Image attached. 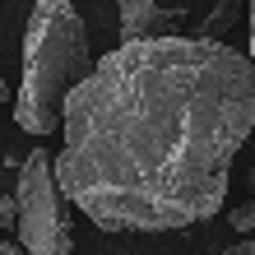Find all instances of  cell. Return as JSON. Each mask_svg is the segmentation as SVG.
I'll return each mask as SVG.
<instances>
[{
  "label": "cell",
  "mask_w": 255,
  "mask_h": 255,
  "mask_svg": "<svg viewBox=\"0 0 255 255\" xmlns=\"http://www.w3.org/2000/svg\"><path fill=\"white\" fill-rule=\"evenodd\" d=\"M255 130L246 51L204 37L112 47L70 93L51 158L61 195L102 232H181L214 218Z\"/></svg>",
  "instance_id": "6da1fadb"
},
{
  "label": "cell",
  "mask_w": 255,
  "mask_h": 255,
  "mask_svg": "<svg viewBox=\"0 0 255 255\" xmlns=\"http://www.w3.org/2000/svg\"><path fill=\"white\" fill-rule=\"evenodd\" d=\"M93 74L88 23L65 0H37L23 28V79L14 93V121L28 134H56L70 93Z\"/></svg>",
  "instance_id": "7a4b0ae2"
},
{
  "label": "cell",
  "mask_w": 255,
  "mask_h": 255,
  "mask_svg": "<svg viewBox=\"0 0 255 255\" xmlns=\"http://www.w3.org/2000/svg\"><path fill=\"white\" fill-rule=\"evenodd\" d=\"M65 195L56 186L51 172V153L47 148H33L19 167V190H14V204H19V251L23 255H70L74 251V232L65 218Z\"/></svg>",
  "instance_id": "3957f363"
},
{
  "label": "cell",
  "mask_w": 255,
  "mask_h": 255,
  "mask_svg": "<svg viewBox=\"0 0 255 255\" xmlns=\"http://www.w3.org/2000/svg\"><path fill=\"white\" fill-rule=\"evenodd\" d=\"M176 23H186V9H167L153 0H121V47L126 42L176 37Z\"/></svg>",
  "instance_id": "277c9868"
},
{
  "label": "cell",
  "mask_w": 255,
  "mask_h": 255,
  "mask_svg": "<svg viewBox=\"0 0 255 255\" xmlns=\"http://www.w3.org/2000/svg\"><path fill=\"white\" fill-rule=\"evenodd\" d=\"M237 14H242V5H237V0H223V5H214V9H209V19L200 23V33H195V37L218 42V33H228V28L237 23Z\"/></svg>",
  "instance_id": "5b68a950"
},
{
  "label": "cell",
  "mask_w": 255,
  "mask_h": 255,
  "mask_svg": "<svg viewBox=\"0 0 255 255\" xmlns=\"http://www.w3.org/2000/svg\"><path fill=\"white\" fill-rule=\"evenodd\" d=\"M228 228H232V232H242V237L255 232V200H246V204H237V209H232V214H228Z\"/></svg>",
  "instance_id": "8992f818"
},
{
  "label": "cell",
  "mask_w": 255,
  "mask_h": 255,
  "mask_svg": "<svg viewBox=\"0 0 255 255\" xmlns=\"http://www.w3.org/2000/svg\"><path fill=\"white\" fill-rule=\"evenodd\" d=\"M14 223H19V204H14V195H0V232Z\"/></svg>",
  "instance_id": "52a82bcc"
},
{
  "label": "cell",
  "mask_w": 255,
  "mask_h": 255,
  "mask_svg": "<svg viewBox=\"0 0 255 255\" xmlns=\"http://www.w3.org/2000/svg\"><path fill=\"white\" fill-rule=\"evenodd\" d=\"M223 255H255V242H246V237H242V242H232Z\"/></svg>",
  "instance_id": "ba28073f"
},
{
  "label": "cell",
  "mask_w": 255,
  "mask_h": 255,
  "mask_svg": "<svg viewBox=\"0 0 255 255\" xmlns=\"http://www.w3.org/2000/svg\"><path fill=\"white\" fill-rule=\"evenodd\" d=\"M246 14H251V51H246V61H251V70H255V5H251Z\"/></svg>",
  "instance_id": "9c48e42d"
},
{
  "label": "cell",
  "mask_w": 255,
  "mask_h": 255,
  "mask_svg": "<svg viewBox=\"0 0 255 255\" xmlns=\"http://www.w3.org/2000/svg\"><path fill=\"white\" fill-rule=\"evenodd\" d=\"M0 255H23V251H19V242H5L0 237Z\"/></svg>",
  "instance_id": "30bf717a"
},
{
  "label": "cell",
  "mask_w": 255,
  "mask_h": 255,
  "mask_svg": "<svg viewBox=\"0 0 255 255\" xmlns=\"http://www.w3.org/2000/svg\"><path fill=\"white\" fill-rule=\"evenodd\" d=\"M5 102H9V84L0 79V107H5Z\"/></svg>",
  "instance_id": "8fae6325"
}]
</instances>
